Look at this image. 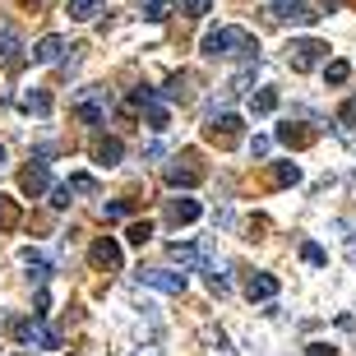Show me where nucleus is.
I'll list each match as a JSON object with an SVG mask.
<instances>
[{"instance_id": "obj_1", "label": "nucleus", "mask_w": 356, "mask_h": 356, "mask_svg": "<svg viewBox=\"0 0 356 356\" xmlns=\"http://www.w3.org/2000/svg\"><path fill=\"white\" fill-rule=\"evenodd\" d=\"M199 51L209 60H259V38L250 28H209Z\"/></svg>"}, {"instance_id": "obj_2", "label": "nucleus", "mask_w": 356, "mask_h": 356, "mask_svg": "<svg viewBox=\"0 0 356 356\" xmlns=\"http://www.w3.org/2000/svg\"><path fill=\"white\" fill-rule=\"evenodd\" d=\"M287 65L296 70V74H305V70H315V65H329V42H319V38H296L287 47Z\"/></svg>"}, {"instance_id": "obj_3", "label": "nucleus", "mask_w": 356, "mask_h": 356, "mask_svg": "<svg viewBox=\"0 0 356 356\" xmlns=\"http://www.w3.org/2000/svg\"><path fill=\"white\" fill-rule=\"evenodd\" d=\"M268 19L273 24H291V28H310L319 19L305 0H268Z\"/></svg>"}, {"instance_id": "obj_4", "label": "nucleus", "mask_w": 356, "mask_h": 356, "mask_svg": "<svg viewBox=\"0 0 356 356\" xmlns=\"http://www.w3.org/2000/svg\"><path fill=\"white\" fill-rule=\"evenodd\" d=\"M241 125H245L241 116L222 111V116H213L209 125H204V139H209V144H218V148H236L241 144Z\"/></svg>"}, {"instance_id": "obj_5", "label": "nucleus", "mask_w": 356, "mask_h": 356, "mask_svg": "<svg viewBox=\"0 0 356 356\" xmlns=\"http://www.w3.org/2000/svg\"><path fill=\"white\" fill-rule=\"evenodd\" d=\"M106 106H111V92L106 88H88L83 97H74V120H83V125H102Z\"/></svg>"}, {"instance_id": "obj_6", "label": "nucleus", "mask_w": 356, "mask_h": 356, "mask_svg": "<svg viewBox=\"0 0 356 356\" xmlns=\"http://www.w3.org/2000/svg\"><path fill=\"white\" fill-rule=\"evenodd\" d=\"M162 176H167V185H176V190H181V185L190 190V185H199V181H204V167H199V158H195V153H181V158H176V162H172V167H167Z\"/></svg>"}, {"instance_id": "obj_7", "label": "nucleus", "mask_w": 356, "mask_h": 356, "mask_svg": "<svg viewBox=\"0 0 356 356\" xmlns=\"http://www.w3.org/2000/svg\"><path fill=\"white\" fill-rule=\"evenodd\" d=\"M139 282L167 291V296H181L185 291V273H172V268H139Z\"/></svg>"}, {"instance_id": "obj_8", "label": "nucleus", "mask_w": 356, "mask_h": 356, "mask_svg": "<svg viewBox=\"0 0 356 356\" xmlns=\"http://www.w3.org/2000/svg\"><path fill=\"white\" fill-rule=\"evenodd\" d=\"M88 259H92V268H106V273H116L125 254H120V241L97 236V241H92V250H88Z\"/></svg>"}, {"instance_id": "obj_9", "label": "nucleus", "mask_w": 356, "mask_h": 356, "mask_svg": "<svg viewBox=\"0 0 356 356\" xmlns=\"http://www.w3.org/2000/svg\"><path fill=\"white\" fill-rule=\"evenodd\" d=\"M167 254H172V259H176L181 268H199V273H204V268L213 264L209 250H204V245H190V241H172V245H167Z\"/></svg>"}, {"instance_id": "obj_10", "label": "nucleus", "mask_w": 356, "mask_h": 356, "mask_svg": "<svg viewBox=\"0 0 356 356\" xmlns=\"http://www.w3.org/2000/svg\"><path fill=\"white\" fill-rule=\"evenodd\" d=\"M19 190H24L28 199H42V195H47V190H51L47 162H33V167H24V172H19Z\"/></svg>"}, {"instance_id": "obj_11", "label": "nucleus", "mask_w": 356, "mask_h": 356, "mask_svg": "<svg viewBox=\"0 0 356 356\" xmlns=\"http://www.w3.org/2000/svg\"><path fill=\"white\" fill-rule=\"evenodd\" d=\"M199 213H204V209H199V199H167V222H172V227H190V222H199Z\"/></svg>"}, {"instance_id": "obj_12", "label": "nucleus", "mask_w": 356, "mask_h": 356, "mask_svg": "<svg viewBox=\"0 0 356 356\" xmlns=\"http://www.w3.org/2000/svg\"><path fill=\"white\" fill-rule=\"evenodd\" d=\"M120 158H125V144H120L116 134H106V139H97V144H92V162H97V167H106V172H111V167H120Z\"/></svg>"}, {"instance_id": "obj_13", "label": "nucleus", "mask_w": 356, "mask_h": 356, "mask_svg": "<svg viewBox=\"0 0 356 356\" xmlns=\"http://www.w3.org/2000/svg\"><path fill=\"white\" fill-rule=\"evenodd\" d=\"M319 139V130H310V125H277V144H287V148H310Z\"/></svg>"}, {"instance_id": "obj_14", "label": "nucleus", "mask_w": 356, "mask_h": 356, "mask_svg": "<svg viewBox=\"0 0 356 356\" xmlns=\"http://www.w3.org/2000/svg\"><path fill=\"white\" fill-rule=\"evenodd\" d=\"M60 51H65V42L56 38H42V42H33V51H28V60H33V65H56V60H60Z\"/></svg>"}, {"instance_id": "obj_15", "label": "nucleus", "mask_w": 356, "mask_h": 356, "mask_svg": "<svg viewBox=\"0 0 356 356\" xmlns=\"http://www.w3.org/2000/svg\"><path fill=\"white\" fill-rule=\"evenodd\" d=\"M162 97H167V102H190V97H195V74H172V79H167V88H162Z\"/></svg>"}, {"instance_id": "obj_16", "label": "nucleus", "mask_w": 356, "mask_h": 356, "mask_svg": "<svg viewBox=\"0 0 356 356\" xmlns=\"http://www.w3.org/2000/svg\"><path fill=\"white\" fill-rule=\"evenodd\" d=\"M19 259H24V268H33V273H28V277H33L38 287H47V277L56 273V268H51V259H47V254H38V250H33V245H28V250L19 254Z\"/></svg>"}, {"instance_id": "obj_17", "label": "nucleus", "mask_w": 356, "mask_h": 356, "mask_svg": "<svg viewBox=\"0 0 356 356\" xmlns=\"http://www.w3.org/2000/svg\"><path fill=\"white\" fill-rule=\"evenodd\" d=\"M245 296H250V301H273V296H277V277L273 273H250Z\"/></svg>"}, {"instance_id": "obj_18", "label": "nucleus", "mask_w": 356, "mask_h": 356, "mask_svg": "<svg viewBox=\"0 0 356 356\" xmlns=\"http://www.w3.org/2000/svg\"><path fill=\"white\" fill-rule=\"evenodd\" d=\"M19 51H24V38H19V28L0 19V60H14Z\"/></svg>"}, {"instance_id": "obj_19", "label": "nucleus", "mask_w": 356, "mask_h": 356, "mask_svg": "<svg viewBox=\"0 0 356 356\" xmlns=\"http://www.w3.org/2000/svg\"><path fill=\"white\" fill-rule=\"evenodd\" d=\"M268 185H277V190H287V185H301V167H296V162H273Z\"/></svg>"}, {"instance_id": "obj_20", "label": "nucleus", "mask_w": 356, "mask_h": 356, "mask_svg": "<svg viewBox=\"0 0 356 356\" xmlns=\"http://www.w3.org/2000/svg\"><path fill=\"white\" fill-rule=\"evenodd\" d=\"M144 120H148V130H153V134H162L167 125H172V111H167V106H162L158 97H153V102L144 106Z\"/></svg>"}, {"instance_id": "obj_21", "label": "nucleus", "mask_w": 356, "mask_h": 356, "mask_svg": "<svg viewBox=\"0 0 356 356\" xmlns=\"http://www.w3.org/2000/svg\"><path fill=\"white\" fill-rule=\"evenodd\" d=\"M102 14V0H70V19L74 24H92Z\"/></svg>"}, {"instance_id": "obj_22", "label": "nucleus", "mask_w": 356, "mask_h": 356, "mask_svg": "<svg viewBox=\"0 0 356 356\" xmlns=\"http://www.w3.org/2000/svg\"><path fill=\"white\" fill-rule=\"evenodd\" d=\"M250 111H254V116H273V111H277V88L250 92Z\"/></svg>"}, {"instance_id": "obj_23", "label": "nucleus", "mask_w": 356, "mask_h": 356, "mask_svg": "<svg viewBox=\"0 0 356 356\" xmlns=\"http://www.w3.org/2000/svg\"><path fill=\"white\" fill-rule=\"evenodd\" d=\"M24 111H28V116H51V92H47V88H33L24 97Z\"/></svg>"}, {"instance_id": "obj_24", "label": "nucleus", "mask_w": 356, "mask_h": 356, "mask_svg": "<svg viewBox=\"0 0 356 356\" xmlns=\"http://www.w3.org/2000/svg\"><path fill=\"white\" fill-rule=\"evenodd\" d=\"M167 14H172V0H144V5H139V19H144V24H162Z\"/></svg>"}, {"instance_id": "obj_25", "label": "nucleus", "mask_w": 356, "mask_h": 356, "mask_svg": "<svg viewBox=\"0 0 356 356\" xmlns=\"http://www.w3.org/2000/svg\"><path fill=\"white\" fill-rule=\"evenodd\" d=\"M19 222H24V213H19V204L0 195V232H14Z\"/></svg>"}, {"instance_id": "obj_26", "label": "nucleus", "mask_w": 356, "mask_h": 356, "mask_svg": "<svg viewBox=\"0 0 356 356\" xmlns=\"http://www.w3.org/2000/svg\"><path fill=\"white\" fill-rule=\"evenodd\" d=\"M5 329H10L19 343H33V338H38V319H10Z\"/></svg>"}, {"instance_id": "obj_27", "label": "nucleus", "mask_w": 356, "mask_h": 356, "mask_svg": "<svg viewBox=\"0 0 356 356\" xmlns=\"http://www.w3.org/2000/svg\"><path fill=\"white\" fill-rule=\"evenodd\" d=\"M125 241H130V245H148V241H153V222H148V218L144 222H130L125 227Z\"/></svg>"}, {"instance_id": "obj_28", "label": "nucleus", "mask_w": 356, "mask_h": 356, "mask_svg": "<svg viewBox=\"0 0 356 356\" xmlns=\"http://www.w3.org/2000/svg\"><path fill=\"white\" fill-rule=\"evenodd\" d=\"M324 79H329L333 88H338V83L352 79V65H347V60H329V65H324Z\"/></svg>"}, {"instance_id": "obj_29", "label": "nucleus", "mask_w": 356, "mask_h": 356, "mask_svg": "<svg viewBox=\"0 0 356 356\" xmlns=\"http://www.w3.org/2000/svg\"><path fill=\"white\" fill-rule=\"evenodd\" d=\"M130 209H134L130 199H116V204H102V218H106V222H125V218H130Z\"/></svg>"}, {"instance_id": "obj_30", "label": "nucleus", "mask_w": 356, "mask_h": 356, "mask_svg": "<svg viewBox=\"0 0 356 356\" xmlns=\"http://www.w3.org/2000/svg\"><path fill=\"white\" fill-rule=\"evenodd\" d=\"M204 277H209V287L218 291V296H222V291H232V277H227L218 264H209V268H204Z\"/></svg>"}, {"instance_id": "obj_31", "label": "nucleus", "mask_w": 356, "mask_h": 356, "mask_svg": "<svg viewBox=\"0 0 356 356\" xmlns=\"http://www.w3.org/2000/svg\"><path fill=\"white\" fill-rule=\"evenodd\" d=\"M301 259H305V264H310V268H324V264H329V254L319 250L315 241H305V245H301Z\"/></svg>"}, {"instance_id": "obj_32", "label": "nucleus", "mask_w": 356, "mask_h": 356, "mask_svg": "<svg viewBox=\"0 0 356 356\" xmlns=\"http://www.w3.org/2000/svg\"><path fill=\"white\" fill-rule=\"evenodd\" d=\"M70 195H97V181H92V176H70Z\"/></svg>"}, {"instance_id": "obj_33", "label": "nucleus", "mask_w": 356, "mask_h": 356, "mask_svg": "<svg viewBox=\"0 0 356 356\" xmlns=\"http://www.w3.org/2000/svg\"><path fill=\"white\" fill-rule=\"evenodd\" d=\"M213 14V0H185V19H204Z\"/></svg>"}, {"instance_id": "obj_34", "label": "nucleus", "mask_w": 356, "mask_h": 356, "mask_svg": "<svg viewBox=\"0 0 356 356\" xmlns=\"http://www.w3.org/2000/svg\"><path fill=\"white\" fill-rule=\"evenodd\" d=\"M338 120H343V125H356V97H347V102H343V111H338Z\"/></svg>"}, {"instance_id": "obj_35", "label": "nucleus", "mask_w": 356, "mask_h": 356, "mask_svg": "<svg viewBox=\"0 0 356 356\" xmlns=\"http://www.w3.org/2000/svg\"><path fill=\"white\" fill-rule=\"evenodd\" d=\"M70 204V185H56L51 190V209H65Z\"/></svg>"}, {"instance_id": "obj_36", "label": "nucleus", "mask_w": 356, "mask_h": 356, "mask_svg": "<svg viewBox=\"0 0 356 356\" xmlns=\"http://www.w3.org/2000/svg\"><path fill=\"white\" fill-rule=\"evenodd\" d=\"M305 356H338V347H329V343H310V347H305Z\"/></svg>"}, {"instance_id": "obj_37", "label": "nucleus", "mask_w": 356, "mask_h": 356, "mask_svg": "<svg viewBox=\"0 0 356 356\" xmlns=\"http://www.w3.org/2000/svg\"><path fill=\"white\" fill-rule=\"evenodd\" d=\"M268 148H273V144H268L264 134H259V139H254V144H250V158H268Z\"/></svg>"}, {"instance_id": "obj_38", "label": "nucleus", "mask_w": 356, "mask_h": 356, "mask_svg": "<svg viewBox=\"0 0 356 356\" xmlns=\"http://www.w3.org/2000/svg\"><path fill=\"white\" fill-rule=\"evenodd\" d=\"M33 10H51V5H60V0H28Z\"/></svg>"}, {"instance_id": "obj_39", "label": "nucleus", "mask_w": 356, "mask_h": 356, "mask_svg": "<svg viewBox=\"0 0 356 356\" xmlns=\"http://www.w3.org/2000/svg\"><path fill=\"white\" fill-rule=\"evenodd\" d=\"M319 5H324V10H338V5H343V0H319Z\"/></svg>"}, {"instance_id": "obj_40", "label": "nucleus", "mask_w": 356, "mask_h": 356, "mask_svg": "<svg viewBox=\"0 0 356 356\" xmlns=\"http://www.w3.org/2000/svg\"><path fill=\"white\" fill-rule=\"evenodd\" d=\"M0 162H5V144H0Z\"/></svg>"}]
</instances>
